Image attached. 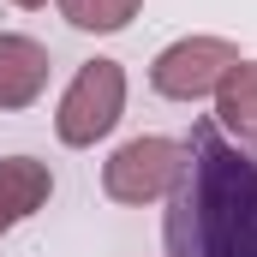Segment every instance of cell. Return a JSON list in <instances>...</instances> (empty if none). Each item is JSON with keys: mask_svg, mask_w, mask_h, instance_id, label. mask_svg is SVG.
Masks as SVG:
<instances>
[{"mask_svg": "<svg viewBox=\"0 0 257 257\" xmlns=\"http://www.w3.org/2000/svg\"><path fill=\"white\" fill-rule=\"evenodd\" d=\"M162 239L174 257H257V144H227L215 120H197Z\"/></svg>", "mask_w": 257, "mask_h": 257, "instance_id": "6da1fadb", "label": "cell"}, {"mask_svg": "<svg viewBox=\"0 0 257 257\" xmlns=\"http://www.w3.org/2000/svg\"><path fill=\"white\" fill-rule=\"evenodd\" d=\"M120 108H126V72H120V60H90V66H78L72 90L60 96L54 132H60V144L84 150V144L114 132Z\"/></svg>", "mask_w": 257, "mask_h": 257, "instance_id": "7a4b0ae2", "label": "cell"}, {"mask_svg": "<svg viewBox=\"0 0 257 257\" xmlns=\"http://www.w3.org/2000/svg\"><path fill=\"white\" fill-rule=\"evenodd\" d=\"M180 168H186V144H174V138H132V144H120L108 156L102 192L114 203H150V197L174 192Z\"/></svg>", "mask_w": 257, "mask_h": 257, "instance_id": "3957f363", "label": "cell"}, {"mask_svg": "<svg viewBox=\"0 0 257 257\" xmlns=\"http://www.w3.org/2000/svg\"><path fill=\"white\" fill-rule=\"evenodd\" d=\"M233 66H239V48H233V42H221V36H186V42H174V48L156 54L150 84H156V96H168V102H197V96L221 90V78H227Z\"/></svg>", "mask_w": 257, "mask_h": 257, "instance_id": "277c9868", "label": "cell"}, {"mask_svg": "<svg viewBox=\"0 0 257 257\" xmlns=\"http://www.w3.org/2000/svg\"><path fill=\"white\" fill-rule=\"evenodd\" d=\"M48 48L30 36H0V114L6 108H30L48 90Z\"/></svg>", "mask_w": 257, "mask_h": 257, "instance_id": "5b68a950", "label": "cell"}, {"mask_svg": "<svg viewBox=\"0 0 257 257\" xmlns=\"http://www.w3.org/2000/svg\"><path fill=\"white\" fill-rule=\"evenodd\" d=\"M48 192H54V180H48L42 162H30V156H6V162H0V233L18 227L24 215H36V209L48 203Z\"/></svg>", "mask_w": 257, "mask_h": 257, "instance_id": "8992f818", "label": "cell"}, {"mask_svg": "<svg viewBox=\"0 0 257 257\" xmlns=\"http://www.w3.org/2000/svg\"><path fill=\"white\" fill-rule=\"evenodd\" d=\"M215 114L239 132V138L257 144V60H239L227 78H221V90H215Z\"/></svg>", "mask_w": 257, "mask_h": 257, "instance_id": "52a82bcc", "label": "cell"}, {"mask_svg": "<svg viewBox=\"0 0 257 257\" xmlns=\"http://www.w3.org/2000/svg\"><path fill=\"white\" fill-rule=\"evenodd\" d=\"M60 18L72 30L108 36V30H126L132 18H138V0H60Z\"/></svg>", "mask_w": 257, "mask_h": 257, "instance_id": "ba28073f", "label": "cell"}, {"mask_svg": "<svg viewBox=\"0 0 257 257\" xmlns=\"http://www.w3.org/2000/svg\"><path fill=\"white\" fill-rule=\"evenodd\" d=\"M12 6H42V0H12Z\"/></svg>", "mask_w": 257, "mask_h": 257, "instance_id": "9c48e42d", "label": "cell"}]
</instances>
